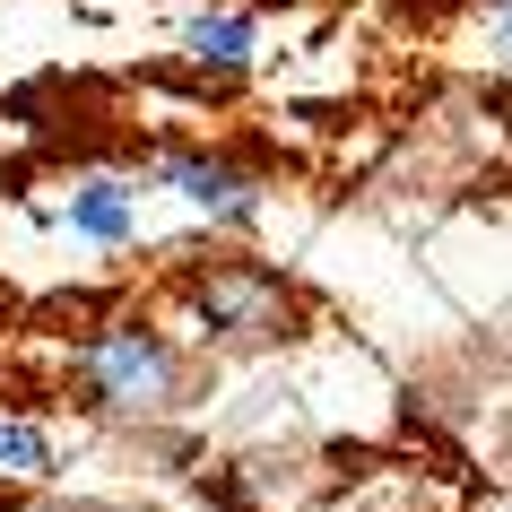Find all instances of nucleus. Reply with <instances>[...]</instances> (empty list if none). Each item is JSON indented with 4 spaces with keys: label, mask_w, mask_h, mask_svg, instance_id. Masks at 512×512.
I'll list each match as a JSON object with an SVG mask.
<instances>
[{
    "label": "nucleus",
    "mask_w": 512,
    "mask_h": 512,
    "mask_svg": "<svg viewBox=\"0 0 512 512\" xmlns=\"http://www.w3.org/2000/svg\"><path fill=\"white\" fill-rule=\"evenodd\" d=\"M70 391H79V408L105 417V426H148V417H165V408L183 400V348H174L157 322L113 313V322H96L79 339Z\"/></svg>",
    "instance_id": "nucleus-1"
},
{
    "label": "nucleus",
    "mask_w": 512,
    "mask_h": 512,
    "mask_svg": "<svg viewBox=\"0 0 512 512\" xmlns=\"http://www.w3.org/2000/svg\"><path fill=\"white\" fill-rule=\"evenodd\" d=\"M183 313L217 348H278L304 322L296 287L278 270H261V261H209V270H191L183 278Z\"/></svg>",
    "instance_id": "nucleus-2"
},
{
    "label": "nucleus",
    "mask_w": 512,
    "mask_h": 512,
    "mask_svg": "<svg viewBox=\"0 0 512 512\" xmlns=\"http://www.w3.org/2000/svg\"><path fill=\"white\" fill-rule=\"evenodd\" d=\"M148 183L174 191V200H191V209L209 217V226H226V235L261 226V183H252L235 157H217V148H165V157L148 165Z\"/></svg>",
    "instance_id": "nucleus-3"
},
{
    "label": "nucleus",
    "mask_w": 512,
    "mask_h": 512,
    "mask_svg": "<svg viewBox=\"0 0 512 512\" xmlns=\"http://www.w3.org/2000/svg\"><path fill=\"white\" fill-rule=\"evenodd\" d=\"M70 235L122 252V243L139 235V183L131 174H79V183H70Z\"/></svg>",
    "instance_id": "nucleus-4"
},
{
    "label": "nucleus",
    "mask_w": 512,
    "mask_h": 512,
    "mask_svg": "<svg viewBox=\"0 0 512 512\" xmlns=\"http://www.w3.org/2000/svg\"><path fill=\"white\" fill-rule=\"evenodd\" d=\"M252 44H261V27H252L243 9H200V18L183 27V53L200 61V70H226V79L252 61Z\"/></svg>",
    "instance_id": "nucleus-5"
},
{
    "label": "nucleus",
    "mask_w": 512,
    "mask_h": 512,
    "mask_svg": "<svg viewBox=\"0 0 512 512\" xmlns=\"http://www.w3.org/2000/svg\"><path fill=\"white\" fill-rule=\"evenodd\" d=\"M0 469L9 478H44L53 469V434L27 426V417H0Z\"/></svg>",
    "instance_id": "nucleus-6"
},
{
    "label": "nucleus",
    "mask_w": 512,
    "mask_h": 512,
    "mask_svg": "<svg viewBox=\"0 0 512 512\" xmlns=\"http://www.w3.org/2000/svg\"><path fill=\"white\" fill-rule=\"evenodd\" d=\"M495 27H504V35H512V0H495Z\"/></svg>",
    "instance_id": "nucleus-7"
},
{
    "label": "nucleus",
    "mask_w": 512,
    "mask_h": 512,
    "mask_svg": "<svg viewBox=\"0 0 512 512\" xmlns=\"http://www.w3.org/2000/svg\"><path fill=\"white\" fill-rule=\"evenodd\" d=\"M0 183H9V165H0Z\"/></svg>",
    "instance_id": "nucleus-8"
}]
</instances>
